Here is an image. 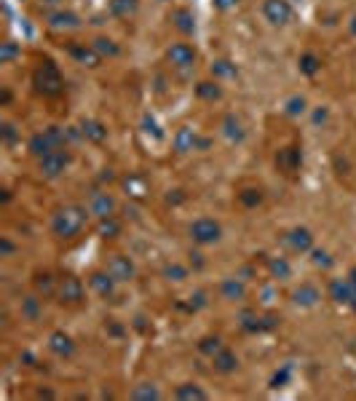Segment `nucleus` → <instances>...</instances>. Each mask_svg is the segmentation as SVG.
I'll list each match as a JSON object with an SVG mask.
<instances>
[{
    "instance_id": "1",
    "label": "nucleus",
    "mask_w": 356,
    "mask_h": 401,
    "mask_svg": "<svg viewBox=\"0 0 356 401\" xmlns=\"http://www.w3.org/2000/svg\"><path fill=\"white\" fill-rule=\"evenodd\" d=\"M89 214L91 211L83 209V206H78V203H67V206L56 209L54 217H51V233H54V238L56 241H65V244L78 241L83 236V230L89 227Z\"/></svg>"
},
{
    "instance_id": "2",
    "label": "nucleus",
    "mask_w": 356,
    "mask_h": 401,
    "mask_svg": "<svg viewBox=\"0 0 356 401\" xmlns=\"http://www.w3.org/2000/svg\"><path fill=\"white\" fill-rule=\"evenodd\" d=\"M32 86H35V91L43 97V100H56V97H62L65 94V76H62V70H59V65L49 59V56H43L38 65H35V70H32Z\"/></svg>"
},
{
    "instance_id": "3",
    "label": "nucleus",
    "mask_w": 356,
    "mask_h": 401,
    "mask_svg": "<svg viewBox=\"0 0 356 401\" xmlns=\"http://www.w3.org/2000/svg\"><path fill=\"white\" fill-rule=\"evenodd\" d=\"M164 59H166V65L177 73L179 78H188L193 70H196V59H199V51L193 43H188V41H175V43H169L166 51H164Z\"/></svg>"
},
{
    "instance_id": "4",
    "label": "nucleus",
    "mask_w": 356,
    "mask_h": 401,
    "mask_svg": "<svg viewBox=\"0 0 356 401\" xmlns=\"http://www.w3.org/2000/svg\"><path fill=\"white\" fill-rule=\"evenodd\" d=\"M67 310H78L86 305V284L76 273H62L59 276V289H56V300Z\"/></svg>"
},
{
    "instance_id": "5",
    "label": "nucleus",
    "mask_w": 356,
    "mask_h": 401,
    "mask_svg": "<svg viewBox=\"0 0 356 401\" xmlns=\"http://www.w3.org/2000/svg\"><path fill=\"white\" fill-rule=\"evenodd\" d=\"M188 233H190V241L199 244V247H214V244L223 241V225L214 217H199V220H193L190 227H188Z\"/></svg>"
},
{
    "instance_id": "6",
    "label": "nucleus",
    "mask_w": 356,
    "mask_h": 401,
    "mask_svg": "<svg viewBox=\"0 0 356 401\" xmlns=\"http://www.w3.org/2000/svg\"><path fill=\"white\" fill-rule=\"evenodd\" d=\"M70 161H73L70 150L67 148H59V150L38 158V172H41V176H46V179H56V176L65 174V169L70 166Z\"/></svg>"
},
{
    "instance_id": "7",
    "label": "nucleus",
    "mask_w": 356,
    "mask_h": 401,
    "mask_svg": "<svg viewBox=\"0 0 356 401\" xmlns=\"http://www.w3.org/2000/svg\"><path fill=\"white\" fill-rule=\"evenodd\" d=\"M260 11H263L265 22L274 27H284L292 22V5H289V0H263L260 3Z\"/></svg>"
},
{
    "instance_id": "8",
    "label": "nucleus",
    "mask_w": 356,
    "mask_h": 401,
    "mask_svg": "<svg viewBox=\"0 0 356 401\" xmlns=\"http://www.w3.org/2000/svg\"><path fill=\"white\" fill-rule=\"evenodd\" d=\"M56 289H59V276L49 271V268H38L32 273V292L38 297H43L46 302L56 300Z\"/></svg>"
},
{
    "instance_id": "9",
    "label": "nucleus",
    "mask_w": 356,
    "mask_h": 401,
    "mask_svg": "<svg viewBox=\"0 0 356 401\" xmlns=\"http://www.w3.org/2000/svg\"><path fill=\"white\" fill-rule=\"evenodd\" d=\"M300 166H303V152H300L298 145L281 148V150L276 152V172H279V174L295 179L298 172H300Z\"/></svg>"
},
{
    "instance_id": "10",
    "label": "nucleus",
    "mask_w": 356,
    "mask_h": 401,
    "mask_svg": "<svg viewBox=\"0 0 356 401\" xmlns=\"http://www.w3.org/2000/svg\"><path fill=\"white\" fill-rule=\"evenodd\" d=\"M104 271L115 278L118 284L134 281V276H137V268H134V262L129 260L126 254H113V257L104 262Z\"/></svg>"
},
{
    "instance_id": "11",
    "label": "nucleus",
    "mask_w": 356,
    "mask_h": 401,
    "mask_svg": "<svg viewBox=\"0 0 356 401\" xmlns=\"http://www.w3.org/2000/svg\"><path fill=\"white\" fill-rule=\"evenodd\" d=\"M281 241H284V247L292 251V254H308V251H313V236H311V230H305V227H292V230H287Z\"/></svg>"
},
{
    "instance_id": "12",
    "label": "nucleus",
    "mask_w": 356,
    "mask_h": 401,
    "mask_svg": "<svg viewBox=\"0 0 356 401\" xmlns=\"http://www.w3.org/2000/svg\"><path fill=\"white\" fill-rule=\"evenodd\" d=\"M354 284H351V278H332L330 284H327V297H330L335 305H348L351 308V302H354Z\"/></svg>"
},
{
    "instance_id": "13",
    "label": "nucleus",
    "mask_w": 356,
    "mask_h": 401,
    "mask_svg": "<svg viewBox=\"0 0 356 401\" xmlns=\"http://www.w3.org/2000/svg\"><path fill=\"white\" fill-rule=\"evenodd\" d=\"M292 302L298 308H316L322 302V289L313 284V281H303L295 292H292Z\"/></svg>"
},
{
    "instance_id": "14",
    "label": "nucleus",
    "mask_w": 356,
    "mask_h": 401,
    "mask_svg": "<svg viewBox=\"0 0 356 401\" xmlns=\"http://www.w3.org/2000/svg\"><path fill=\"white\" fill-rule=\"evenodd\" d=\"M49 351L56 356V358H73L78 351L76 340L70 337V334H65V332H51L49 337Z\"/></svg>"
},
{
    "instance_id": "15",
    "label": "nucleus",
    "mask_w": 356,
    "mask_h": 401,
    "mask_svg": "<svg viewBox=\"0 0 356 401\" xmlns=\"http://www.w3.org/2000/svg\"><path fill=\"white\" fill-rule=\"evenodd\" d=\"M115 284H118V281L110 276L104 268H102V271H94V273L89 276V286H91V289H94L100 297H104V300L115 295Z\"/></svg>"
},
{
    "instance_id": "16",
    "label": "nucleus",
    "mask_w": 356,
    "mask_h": 401,
    "mask_svg": "<svg viewBox=\"0 0 356 401\" xmlns=\"http://www.w3.org/2000/svg\"><path fill=\"white\" fill-rule=\"evenodd\" d=\"M212 367L220 375H233L238 369V356H236V351H230L228 345H225L223 351H217L212 356Z\"/></svg>"
},
{
    "instance_id": "17",
    "label": "nucleus",
    "mask_w": 356,
    "mask_h": 401,
    "mask_svg": "<svg viewBox=\"0 0 356 401\" xmlns=\"http://www.w3.org/2000/svg\"><path fill=\"white\" fill-rule=\"evenodd\" d=\"M80 16L73 14V11H56L49 16V27L56 30V32H73V30H80Z\"/></svg>"
},
{
    "instance_id": "18",
    "label": "nucleus",
    "mask_w": 356,
    "mask_h": 401,
    "mask_svg": "<svg viewBox=\"0 0 356 401\" xmlns=\"http://www.w3.org/2000/svg\"><path fill=\"white\" fill-rule=\"evenodd\" d=\"M220 297L225 302H241L247 300V286L241 278H223L220 281Z\"/></svg>"
},
{
    "instance_id": "19",
    "label": "nucleus",
    "mask_w": 356,
    "mask_h": 401,
    "mask_svg": "<svg viewBox=\"0 0 356 401\" xmlns=\"http://www.w3.org/2000/svg\"><path fill=\"white\" fill-rule=\"evenodd\" d=\"M70 56L76 59L78 65H86V67H97L102 62V56L97 54V49H94L91 43H89V46H86V43H73V46H70Z\"/></svg>"
},
{
    "instance_id": "20",
    "label": "nucleus",
    "mask_w": 356,
    "mask_h": 401,
    "mask_svg": "<svg viewBox=\"0 0 356 401\" xmlns=\"http://www.w3.org/2000/svg\"><path fill=\"white\" fill-rule=\"evenodd\" d=\"M89 211L94 217H100V220H113V214H115V198L107 196V193H97L94 200H91V206H89Z\"/></svg>"
},
{
    "instance_id": "21",
    "label": "nucleus",
    "mask_w": 356,
    "mask_h": 401,
    "mask_svg": "<svg viewBox=\"0 0 356 401\" xmlns=\"http://www.w3.org/2000/svg\"><path fill=\"white\" fill-rule=\"evenodd\" d=\"M107 8H110V14L115 16V19H134L137 16V11H140V0H110L107 3Z\"/></svg>"
},
{
    "instance_id": "22",
    "label": "nucleus",
    "mask_w": 356,
    "mask_h": 401,
    "mask_svg": "<svg viewBox=\"0 0 356 401\" xmlns=\"http://www.w3.org/2000/svg\"><path fill=\"white\" fill-rule=\"evenodd\" d=\"M43 297H38V295H27V297H22V319L25 321H38L41 316H43Z\"/></svg>"
},
{
    "instance_id": "23",
    "label": "nucleus",
    "mask_w": 356,
    "mask_h": 401,
    "mask_svg": "<svg viewBox=\"0 0 356 401\" xmlns=\"http://www.w3.org/2000/svg\"><path fill=\"white\" fill-rule=\"evenodd\" d=\"M196 97L203 102L223 100V86H220V80H201V83H196Z\"/></svg>"
},
{
    "instance_id": "24",
    "label": "nucleus",
    "mask_w": 356,
    "mask_h": 401,
    "mask_svg": "<svg viewBox=\"0 0 356 401\" xmlns=\"http://www.w3.org/2000/svg\"><path fill=\"white\" fill-rule=\"evenodd\" d=\"M175 399H199V401H203V399H209V393L203 391L201 385L199 382H179L177 388H175Z\"/></svg>"
},
{
    "instance_id": "25",
    "label": "nucleus",
    "mask_w": 356,
    "mask_h": 401,
    "mask_svg": "<svg viewBox=\"0 0 356 401\" xmlns=\"http://www.w3.org/2000/svg\"><path fill=\"white\" fill-rule=\"evenodd\" d=\"M263 198H265V196H263V187H260V185H249L247 190L238 193V203H241L244 209H257V206L263 203Z\"/></svg>"
},
{
    "instance_id": "26",
    "label": "nucleus",
    "mask_w": 356,
    "mask_h": 401,
    "mask_svg": "<svg viewBox=\"0 0 356 401\" xmlns=\"http://www.w3.org/2000/svg\"><path fill=\"white\" fill-rule=\"evenodd\" d=\"M172 22H175V27H177L182 35H193L196 32V22H193V16H190L188 8H177L172 14Z\"/></svg>"
},
{
    "instance_id": "27",
    "label": "nucleus",
    "mask_w": 356,
    "mask_h": 401,
    "mask_svg": "<svg viewBox=\"0 0 356 401\" xmlns=\"http://www.w3.org/2000/svg\"><path fill=\"white\" fill-rule=\"evenodd\" d=\"M91 46L97 49V54H100L102 59H104V56H107V59H115V56L121 54V46H118L113 38H104V35H102V38H94Z\"/></svg>"
},
{
    "instance_id": "28",
    "label": "nucleus",
    "mask_w": 356,
    "mask_h": 401,
    "mask_svg": "<svg viewBox=\"0 0 356 401\" xmlns=\"http://www.w3.org/2000/svg\"><path fill=\"white\" fill-rule=\"evenodd\" d=\"M268 271H271V276L279 278V281L292 278V265H289L287 257H271V260H268Z\"/></svg>"
},
{
    "instance_id": "29",
    "label": "nucleus",
    "mask_w": 356,
    "mask_h": 401,
    "mask_svg": "<svg viewBox=\"0 0 356 401\" xmlns=\"http://www.w3.org/2000/svg\"><path fill=\"white\" fill-rule=\"evenodd\" d=\"M131 399L137 401H148V399H161V391H158V385L155 382H140V385H134L131 388V393H129Z\"/></svg>"
},
{
    "instance_id": "30",
    "label": "nucleus",
    "mask_w": 356,
    "mask_h": 401,
    "mask_svg": "<svg viewBox=\"0 0 356 401\" xmlns=\"http://www.w3.org/2000/svg\"><path fill=\"white\" fill-rule=\"evenodd\" d=\"M298 67H300V73L308 78H313L319 70H322V59L313 54V51H305L303 56H300V62H298Z\"/></svg>"
},
{
    "instance_id": "31",
    "label": "nucleus",
    "mask_w": 356,
    "mask_h": 401,
    "mask_svg": "<svg viewBox=\"0 0 356 401\" xmlns=\"http://www.w3.org/2000/svg\"><path fill=\"white\" fill-rule=\"evenodd\" d=\"M83 137L91 139V142H104L107 139V128L102 124H97V121H86L83 124Z\"/></svg>"
},
{
    "instance_id": "32",
    "label": "nucleus",
    "mask_w": 356,
    "mask_h": 401,
    "mask_svg": "<svg viewBox=\"0 0 356 401\" xmlns=\"http://www.w3.org/2000/svg\"><path fill=\"white\" fill-rule=\"evenodd\" d=\"M175 142H177V150L179 152L193 150V148H196V131H190V128H182Z\"/></svg>"
},
{
    "instance_id": "33",
    "label": "nucleus",
    "mask_w": 356,
    "mask_h": 401,
    "mask_svg": "<svg viewBox=\"0 0 356 401\" xmlns=\"http://www.w3.org/2000/svg\"><path fill=\"white\" fill-rule=\"evenodd\" d=\"M223 348H225V345H223V340H220V337H206V340H201V343H199V351L206 353L209 358H212V356H214L217 351H223Z\"/></svg>"
},
{
    "instance_id": "34",
    "label": "nucleus",
    "mask_w": 356,
    "mask_h": 401,
    "mask_svg": "<svg viewBox=\"0 0 356 401\" xmlns=\"http://www.w3.org/2000/svg\"><path fill=\"white\" fill-rule=\"evenodd\" d=\"M164 276L169 278V281H175V284H179V281L188 278V268H185V265H177V262H175V265H166V268H164Z\"/></svg>"
},
{
    "instance_id": "35",
    "label": "nucleus",
    "mask_w": 356,
    "mask_h": 401,
    "mask_svg": "<svg viewBox=\"0 0 356 401\" xmlns=\"http://www.w3.org/2000/svg\"><path fill=\"white\" fill-rule=\"evenodd\" d=\"M236 76V67H230V62H214V67H212V76Z\"/></svg>"
},
{
    "instance_id": "36",
    "label": "nucleus",
    "mask_w": 356,
    "mask_h": 401,
    "mask_svg": "<svg viewBox=\"0 0 356 401\" xmlns=\"http://www.w3.org/2000/svg\"><path fill=\"white\" fill-rule=\"evenodd\" d=\"M212 5H214L220 14H228V11H233V8L238 5V0H212Z\"/></svg>"
},
{
    "instance_id": "37",
    "label": "nucleus",
    "mask_w": 356,
    "mask_h": 401,
    "mask_svg": "<svg viewBox=\"0 0 356 401\" xmlns=\"http://www.w3.org/2000/svg\"><path fill=\"white\" fill-rule=\"evenodd\" d=\"M11 254H14V244H11L8 238H0V257H5V260H8Z\"/></svg>"
},
{
    "instance_id": "38",
    "label": "nucleus",
    "mask_w": 356,
    "mask_h": 401,
    "mask_svg": "<svg viewBox=\"0 0 356 401\" xmlns=\"http://www.w3.org/2000/svg\"><path fill=\"white\" fill-rule=\"evenodd\" d=\"M289 104H292L289 113H305V100H292Z\"/></svg>"
},
{
    "instance_id": "39",
    "label": "nucleus",
    "mask_w": 356,
    "mask_h": 401,
    "mask_svg": "<svg viewBox=\"0 0 356 401\" xmlns=\"http://www.w3.org/2000/svg\"><path fill=\"white\" fill-rule=\"evenodd\" d=\"M348 278H351V284H354V292H356V268H351V273H348Z\"/></svg>"
},
{
    "instance_id": "40",
    "label": "nucleus",
    "mask_w": 356,
    "mask_h": 401,
    "mask_svg": "<svg viewBox=\"0 0 356 401\" xmlns=\"http://www.w3.org/2000/svg\"><path fill=\"white\" fill-rule=\"evenodd\" d=\"M348 27H351V35H354V38H356V14H354V16H351V25H348Z\"/></svg>"
},
{
    "instance_id": "41",
    "label": "nucleus",
    "mask_w": 356,
    "mask_h": 401,
    "mask_svg": "<svg viewBox=\"0 0 356 401\" xmlns=\"http://www.w3.org/2000/svg\"><path fill=\"white\" fill-rule=\"evenodd\" d=\"M41 3H46V5H59L62 0H41Z\"/></svg>"
},
{
    "instance_id": "42",
    "label": "nucleus",
    "mask_w": 356,
    "mask_h": 401,
    "mask_svg": "<svg viewBox=\"0 0 356 401\" xmlns=\"http://www.w3.org/2000/svg\"><path fill=\"white\" fill-rule=\"evenodd\" d=\"M351 308H354V313H356V295H354V302H351Z\"/></svg>"
}]
</instances>
